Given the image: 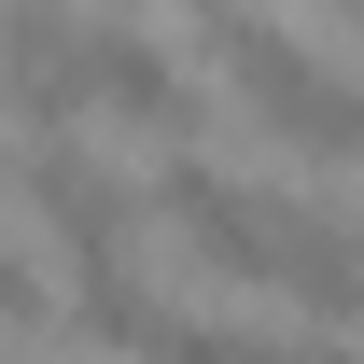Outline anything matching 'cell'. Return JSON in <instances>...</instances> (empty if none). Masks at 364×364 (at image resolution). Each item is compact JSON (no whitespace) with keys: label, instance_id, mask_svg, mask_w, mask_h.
<instances>
[{"label":"cell","instance_id":"6da1fadb","mask_svg":"<svg viewBox=\"0 0 364 364\" xmlns=\"http://www.w3.org/2000/svg\"><path fill=\"white\" fill-rule=\"evenodd\" d=\"M196 56L238 70L252 127H280L294 154H364V70H336V43L267 28V14H196Z\"/></svg>","mask_w":364,"mask_h":364},{"label":"cell","instance_id":"277c9868","mask_svg":"<svg viewBox=\"0 0 364 364\" xmlns=\"http://www.w3.org/2000/svg\"><path fill=\"white\" fill-rule=\"evenodd\" d=\"M85 98H98V112H127V127H154L168 154H196V112H210L196 70H182L154 28H85Z\"/></svg>","mask_w":364,"mask_h":364},{"label":"cell","instance_id":"ba28073f","mask_svg":"<svg viewBox=\"0 0 364 364\" xmlns=\"http://www.w3.org/2000/svg\"><path fill=\"white\" fill-rule=\"evenodd\" d=\"M350 43H364V14H350Z\"/></svg>","mask_w":364,"mask_h":364},{"label":"cell","instance_id":"8992f818","mask_svg":"<svg viewBox=\"0 0 364 364\" xmlns=\"http://www.w3.org/2000/svg\"><path fill=\"white\" fill-rule=\"evenodd\" d=\"M140 364H267L252 322H210V309H154L140 322Z\"/></svg>","mask_w":364,"mask_h":364},{"label":"cell","instance_id":"5b68a950","mask_svg":"<svg viewBox=\"0 0 364 364\" xmlns=\"http://www.w3.org/2000/svg\"><path fill=\"white\" fill-rule=\"evenodd\" d=\"M267 280H294L322 322H364V225L336 196H267Z\"/></svg>","mask_w":364,"mask_h":364},{"label":"cell","instance_id":"7a4b0ae2","mask_svg":"<svg viewBox=\"0 0 364 364\" xmlns=\"http://www.w3.org/2000/svg\"><path fill=\"white\" fill-rule=\"evenodd\" d=\"M28 196H43L56 238H70V280H127L140 182H127V168H98V140H28Z\"/></svg>","mask_w":364,"mask_h":364},{"label":"cell","instance_id":"52a82bcc","mask_svg":"<svg viewBox=\"0 0 364 364\" xmlns=\"http://www.w3.org/2000/svg\"><path fill=\"white\" fill-rule=\"evenodd\" d=\"M0 336H56V280L28 267L14 238H0Z\"/></svg>","mask_w":364,"mask_h":364},{"label":"cell","instance_id":"3957f363","mask_svg":"<svg viewBox=\"0 0 364 364\" xmlns=\"http://www.w3.org/2000/svg\"><path fill=\"white\" fill-rule=\"evenodd\" d=\"M140 196H154V210L182 225V252H196V267L267 280V182L210 168V154H154V182H140Z\"/></svg>","mask_w":364,"mask_h":364}]
</instances>
